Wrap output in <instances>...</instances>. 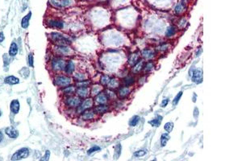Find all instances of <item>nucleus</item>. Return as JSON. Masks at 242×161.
Here are the masks:
<instances>
[{"label":"nucleus","instance_id":"nucleus-1","mask_svg":"<svg viewBox=\"0 0 242 161\" xmlns=\"http://www.w3.org/2000/svg\"><path fill=\"white\" fill-rule=\"evenodd\" d=\"M51 39H53V41L57 42L60 45H67L70 44L71 43L70 39H68L67 37H65V36L60 32H53L50 35Z\"/></svg>","mask_w":242,"mask_h":161},{"label":"nucleus","instance_id":"nucleus-2","mask_svg":"<svg viewBox=\"0 0 242 161\" xmlns=\"http://www.w3.org/2000/svg\"><path fill=\"white\" fill-rule=\"evenodd\" d=\"M54 82L57 86L60 87H67L72 83V79L67 76H58L55 78Z\"/></svg>","mask_w":242,"mask_h":161},{"label":"nucleus","instance_id":"nucleus-3","mask_svg":"<svg viewBox=\"0 0 242 161\" xmlns=\"http://www.w3.org/2000/svg\"><path fill=\"white\" fill-rule=\"evenodd\" d=\"M29 155V150L27 147H23L16 151L13 155H12L11 159V160H19L22 159L27 158Z\"/></svg>","mask_w":242,"mask_h":161},{"label":"nucleus","instance_id":"nucleus-4","mask_svg":"<svg viewBox=\"0 0 242 161\" xmlns=\"http://www.w3.org/2000/svg\"><path fill=\"white\" fill-rule=\"evenodd\" d=\"M65 66V61L62 58H54L52 61V68L55 72H60L64 70Z\"/></svg>","mask_w":242,"mask_h":161},{"label":"nucleus","instance_id":"nucleus-5","mask_svg":"<svg viewBox=\"0 0 242 161\" xmlns=\"http://www.w3.org/2000/svg\"><path fill=\"white\" fill-rule=\"evenodd\" d=\"M94 105V101L92 98H86L83 102L81 103L78 106H77V113H82L84 110L90 109Z\"/></svg>","mask_w":242,"mask_h":161},{"label":"nucleus","instance_id":"nucleus-6","mask_svg":"<svg viewBox=\"0 0 242 161\" xmlns=\"http://www.w3.org/2000/svg\"><path fill=\"white\" fill-rule=\"evenodd\" d=\"M81 103H82L81 98L79 97H74V96L68 97L67 99L65 100V104L70 108L77 107L81 104Z\"/></svg>","mask_w":242,"mask_h":161},{"label":"nucleus","instance_id":"nucleus-7","mask_svg":"<svg viewBox=\"0 0 242 161\" xmlns=\"http://www.w3.org/2000/svg\"><path fill=\"white\" fill-rule=\"evenodd\" d=\"M50 3L55 8H62L70 5V0H50Z\"/></svg>","mask_w":242,"mask_h":161},{"label":"nucleus","instance_id":"nucleus-8","mask_svg":"<svg viewBox=\"0 0 242 161\" xmlns=\"http://www.w3.org/2000/svg\"><path fill=\"white\" fill-rule=\"evenodd\" d=\"M95 102L98 105H106L108 102V98L106 96V93L101 92L95 97Z\"/></svg>","mask_w":242,"mask_h":161},{"label":"nucleus","instance_id":"nucleus-9","mask_svg":"<svg viewBox=\"0 0 242 161\" xmlns=\"http://www.w3.org/2000/svg\"><path fill=\"white\" fill-rule=\"evenodd\" d=\"M76 93L80 98H87L90 93V90L87 87H78L76 90Z\"/></svg>","mask_w":242,"mask_h":161},{"label":"nucleus","instance_id":"nucleus-10","mask_svg":"<svg viewBox=\"0 0 242 161\" xmlns=\"http://www.w3.org/2000/svg\"><path fill=\"white\" fill-rule=\"evenodd\" d=\"M81 118L83 120H92L96 117V114L94 110H86L83 112L81 113Z\"/></svg>","mask_w":242,"mask_h":161},{"label":"nucleus","instance_id":"nucleus-11","mask_svg":"<svg viewBox=\"0 0 242 161\" xmlns=\"http://www.w3.org/2000/svg\"><path fill=\"white\" fill-rule=\"evenodd\" d=\"M192 77V81L196 82V83H199L203 80V71L198 68L193 72V74L191 75Z\"/></svg>","mask_w":242,"mask_h":161},{"label":"nucleus","instance_id":"nucleus-12","mask_svg":"<svg viewBox=\"0 0 242 161\" xmlns=\"http://www.w3.org/2000/svg\"><path fill=\"white\" fill-rule=\"evenodd\" d=\"M5 133L7 136L11 139H16L19 136V131L15 128L12 127H8L5 129Z\"/></svg>","mask_w":242,"mask_h":161},{"label":"nucleus","instance_id":"nucleus-13","mask_svg":"<svg viewBox=\"0 0 242 161\" xmlns=\"http://www.w3.org/2000/svg\"><path fill=\"white\" fill-rule=\"evenodd\" d=\"M10 109H11V113L16 115L19 112V110H20V104H19V102L18 100H12L11 104H10Z\"/></svg>","mask_w":242,"mask_h":161},{"label":"nucleus","instance_id":"nucleus-14","mask_svg":"<svg viewBox=\"0 0 242 161\" xmlns=\"http://www.w3.org/2000/svg\"><path fill=\"white\" fill-rule=\"evenodd\" d=\"M4 83L10 85V86H14V85L19 83V79L15 76H8L7 77H5Z\"/></svg>","mask_w":242,"mask_h":161},{"label":"nucleus","instance_id":"nucleus-15","mask_svg":"<svg viewBox=\"0 0 242 161\" xmlns=\"http://www.w3.org/2000/svg\"><path fill=\"white\" fill-rule=\"evenodd\" d=\"M48 25L52 27H56L59 29H61L64 27V23L61 20H49L48 21Z\"/></svg>","mask_w":242,"mask_h":161},{"label":"nucleus","instance_id":"nucleus-16","mask_svg":"<svg viewBox=\"0 0 242 161\" xmlns=\"http://www.w3.org/2000/svg\"><path fill=\"white\" fill-rule=\"evenodd\" d=\"M131 93V90L129 87L128 86H123V87H121L119 88L118 91V95L119 98H127Z\"/></svg>","mask_w":242,"mask_h":161},{"label":"nucleus","instance_id":"nucleus-17","mask_svg":"<svg viewBox=\"0 0 242 161\" xmlns=\"http://www.w3.org/2000/svg\"><path fill=\"white\" fill-rule=\"evenodd\" d=\"M57 53L60 54V55H68V54L70 53V49L67 45H58L57 47Z\"/></svg>","mask_w":242,"mask_h":161},{"label":"nucleus","instance_id":"nucleus-18","mask_svg":"<svg viewBox=\"0 0 242 161\" xmlns=\"http://www.w3.org/2000/svg\"><path fill=\"white\" fill-rule=\"evenodd\" d=\"M141 55L146 60H152L155 57V52L150 50V49H145L144 51L141 52Z\"/></svg>","mask_w":242,"mask_h":161},{"label":"nucleus","instance_id":"nucleus-19","mask_svg":"<svg viewBox=\"0 0 242 161\" xmlns=\"http://www.w3.org/2000/svg\"><path fill=\"white\" fill-rule=\"evenodd\" d=\"M31 11H29L28 14L25 15V16H24V17L22 19L21 26L23 28L26 29V28L28 27L29 23H30V20H31Z\"/></svg>","mask_w":242,"mask_h":161},{"label":"nucleus","instance_id":"nucleus-20","mask_svg":"<svg viewBox=\"0 0 242 161\" xmlns=\"http://www.w3.org/2000/svg\"><path fill=\"white\" fill-rule=\"evenodd\" d=\"M143 67H144V61H139L137 63L132 66V72L133 73H135V74H137V73H140V72L142 71Z\"/></svg>","mask_w":242,"mask_h":161},{"label":"nucleus","instance_id":"nucleus-21","mask_svg":"<svg viewBox=\"0 0 242 161\" xmlns=\"http://www.w3.org/2000/svg\"><path fill=\"white\" fill-rule=\"evenodd\" d=\"M74 69H75V65L72 61H69L67 63L65 64V68H64V71H65V73H67V74H71V73L74 71Z\"/></svg>","mask_w":242,"mask_h":161},{"label":"nucleus","instance_id":"nucleus-22","mask_svg":"<svg viewBox=\"0 0 242 161\" xmlns=\"http://www.w3.org/2000/svg\"><path fill=\"white\" fill-rule=\"evenodd\" d=\"M108 106L106 105H99L98 106L94 108V112L95 114H98V115H103L106 112L108 111Z\"/></svg>","mask_w":242,"mask_h":161},{"label":"nucleus","instance_id":"nucleus-23","mask_svg":"<svg viewBox=\"0 0 242 161\" xmlns=\"http://www.w3.org/2000/svg\"><path fill=\"white\" fill-rule=\"evenodd\" d=\"M18 53V45L15 42H12L11 44V46H10L9 49V55L10 56H15Z\"/></svg>","mask_w":242,"mask_h":161},{"label":"nucleus","instance_id":"nucleus-24","mask_svg":"<svg viewBox=\"0 0 242 161\" xmlns=\"http://www.w3.org/2000/svg\"><path fill=\"white\" fill-rule=\"evenodd\" d=\"M162 119H163L162 116H161V115H157L155 118L150 120L149 122V123L151 126H152V127H158V126H160V124H161Z\"/></svg>","mask_w":242,"mask_h":161},{"label":"nucleus","instance_id":"nucleus-25","mask_svg":"<svg viewBox=\"0 0 242 161\" xmlns=\"http://www.w3.org/2000/svg\"><path fill=\"white\" fill-rule=\"evenodd\" d=\"M102 90H103V87L101 86H99V85H94L91 87V89H90V93H91V95L96 96L99 93H101Z\"/></svg>","mask_w":242,"mask_h":161},{"label":"nucleus","instance_id":"nucleus-26","mask_svg":"<svg viewBox=\"0 0 242 161\" xmlns=\"http://www.w3.org/2000/svg\"><path fill=\"white\" fill-rule=\"evenodd\" d=\"M138 60H139L138 54L137 53H132L130 56H129V58H128V64H129V65H131L132 67L134 65H136V64L137 63Z\"/></svg>","mask_w":242,"mask_h":161},{"label":"nucleus","instance_id":"nucleus-27","mask_svg":"<svg viewBox=\"0 0 242 161\" xmlns=\"http://www.w3.org/2000/svg\"><path fill=\"white\" fill-rule=\"evenodd\" d=\"M119 86V81L117 78H111V80L109 81V83L107 84V86L111 90L116 89L118 86Z\"/></svg>","mask_w":242,"mask_h":161},{"label":"nucleus","instance_id":"nucleus-28","mask_svg":"<svg viewBox=\"0 0 242 161\" xmlns=\"http://www.w3.org/2000/svg\"><path fill=\"white\" fill-rule=\"evenodd\" d=\"M170 139V136L169 135L168 133H164V134H162L161 136V146L162 147H165L166 145L167 142L168 140Z\"/></svg>","mask_w":242,"mask_h":161},{"label":"nucleus","instance_id":"nucleus-29","mask_svg":"<svg viewBox=\"0 0 242 161\" xmlns=\"http://www.w3.org/2000/svg\"><path fill=\"white\" fill-rule=\"evenodd\" d=\"M121 151H122V147H121V144H119L115 147V152H114V159H118L121 155Z\"/></svg>","mask_w":242,"mask_h":161},{"label":"nucleus","instance_id":"nucleus-30","mask_svg":"<svg viewBox=\"0 0 242 161\" xmlns=\"http://www.w3.org/2000/svg\"><path fill=\"white\" fill-rule=\"evenodd\" d=\"M74 92H76V88L73 86H69L67 87H65V89H64V93L67 94V95H71Z\"/></svg>","mask_w":242,"mask_h":161},{"label":"nucleus","instance_id":"nucleus-31","mask_svg":"<svg viewBox=\"0 0 242 161\" xmlns=\"http://www.w3.org/2000/svg\"><path fill=\"white\" fill-rule=\"evenodd\" d=\"M176 32V28L174 27V26H169L166 30V32H165V36L166 37H171L173 36Z\"/></svg>","mask_w":242,"mask_h":161},{"label":"nucleus","instance_id":"nucleus-32","mask_svg":"<svg viewBox=\"0 0 242 161\" xmlns=\"http://www.w3.org/2000/svg\"><path fill=\"white\" fill-rule=\"evenodd\" d=\"M139 121H140V117L138 115H135L129 121V125H130L131 127H135V126H136L138 124Z\"/></svg>","mask_w":242,"mask_h":161},{"label":"nucleus","instance_id":"nucleus-33","mask_svg":"<svg viewBox=\"0 0 242 161\" xmlns=\"http://www.w3.org/2000/svg\"><path fill=\"white\" fill-rule=\"evenodd\" d=\"M164 129L167 133L171 132L174 129V122H168L164 125Z\"/></svg>","mask_w":242,"mask_h":161},{"label":"nucleus","instance_id":"nucleus-34","mask_svg":"<svg viewBox=\"0 0 242 161\" xmlns=\"http://www.w3.org/2000/svg\"><path fill=\"white\" fill-rule=\"evenodd\" d=\"M111 80L110 77L106 75H103L101 77V79H100V83H101L102 86H107V84L109 83V81Z\"/></svg>","mask_w":242,"mask_h":161},{"label":"nucleus","instance_id":"nucleus-35","mask_svg":"<svg viewBox=\"0 0 242 161\" xmlns=\"http://www.w3.org/2000/svg\"><path fill=\"white\" fill-rule=\"evenodd\" d=\"M74 77L75 80H78V81H82V80H86V75H85L84 73H77L75 74Z\"/></svg>","mask_w":242,"mask_h":161},{"label":"nucleus","instance_id":"nucleus-36","mask_svg":"<svg viewBox=\"0 0 242 161\" xmlns=\"http://www.w3.org/2000/svg\"><path fill=\"white\" fill-rule=\"evenodd\" d=\"M184 8H185V7H184L183 3H178V4L175 7V12H176L177 14H181V13L183 11Z\"/></svg>","mask_w":242,"mask_h":161},{"label":"nucleus","instance_id":"nucleus-37","mask_svg":"<svg viewBox=\"0 0 242 161\" xmlns=\"http://www.w3.org/2000/svg\"><path fill=\"white\" fill-rule=\"evenodd\" d=\"M135 82V80L132 77H127L124 79V83L127 85V86H132L133 85Z\"/></svg>","mask_w":242,"mask_h":161},{"label":"nucleus","instance_id":"nucleus-38","mask_svg":"<svg viewBox=\"0 0 242 161\" xmlns=\"http://www.w3.org/2000/svg\"><path fill=\"white\" fill-rule=\"evenodd\" d=\"M100 150H101V148H100L99 146H94V147H92L91 148H90L89 150L87 151V154H88V155H91V154H93L94 152L99 151Z\"/></svg>","mask_w":242,"mask_h":161},{"label":"nucleus","instance_id":"nucleus-39","mask_svg":"<svg viewBox=\"0 0 242 161\" xmlns=\"http://www.w3.org/2000/svg\"><path fill=\"white\" fill-rule=\"evenodd\" d=\"M147 153V151L145 150H139V151L134 152V156L135 157H142V156H145Z\"/></svg>","mask_w":242,"mask_h":161},{"label":"nucleus","instance_id":"nucleus-40","mask_svg":"<svg viewBox=\"0 0 242 161\" xmlns=\"http://www.w3.org/2000/svg\"><path fill=\"white\" fill-rule=\"evenodd\" d=\"M182 92L181 91V92H179V93L177 94L176 97H175L174 100H173V106H176L177 104L178 103L179 100H180L182 98Z\"/></svg>","mask_w":242,"mask_h":161},{"label":"nucleus","instance_id":"nucleus-41","mask_svg":"<svg viewBox=\"0 0 242 161\" xmlns=\"http://www.w3.org/2000/svg\"><path fill=\"white\" fill-rule=\"evenodd\" d=\"M106 94L107 98H110V99H116V94L112 90H106Z\"/></svg>","mask_w":242,"mask_h":161},{"label":"nucleus","instance_id":"nucleus-42","mask_svg":"<svg viewBox=\"0 0 242 161\" xmlns=\"http://www.w3.org/2000/svg\"><path fill=\"white\" fill-rule=\"evenodd\" d=\"M152 67H153V63L152 62H148L145 65V67H143V68H144V71L145 72H149V71L152 69Z\"/></svg>","mask_w":242,"mask_h":161},{"label":"nucleus","instance_id":"nucleus-43","mask_svg":"<svg viewBox=\"0 0 242 161\" xmlns=\"http://www.w3.org/2000/svg\"><path fill=\"white\" fill-rule=\"evenodd\" d=\"M90 81H86V80H82V81H80L78 83H77V87H87V86L90 85Z\"/></svg>","mask_w":242,"mask_h":161},{"label":"nucleus","instance_id":"nucleus-44","mask_svg":"<svg viewBox=\"0 0 242 161\" xmlns=\"http://www.w3.org/2000/svg\"><path fill=\"white\" fill-rule=\"evenodd\" d=\"M168 47H169V44H162V45H161V46L158 47L157 49H158V50L161 52H165V51H166V49H168Z\"/></svg>","mask_w":242,"mask_h":161},{"label":"nucleus","instance_id":"nucleus-45","mask_svg":"<svg viewBox=\"0 0 242 161\" xmlns=\"http://www.w3.org/2000/svg\"><path fill=\"white\" fill-rule=\"evenodd\" d=\"M49 157H50V151H46L45 154H44V156L43 158H41V160L47 161V160H48V159H49Z\"/></svg>","mask_w":242,"mask_h":161},{"label":"nucleus","instance_id":"nucleus-46","mask_svg":"<svg viewBox=\"0 0 242 161\" xmlns=\"http://www.w3.org/2000/svg\"><path fill=\"white\" fill-rule=\"evenodd\" d=\"M28 65L30 67L33 66V55L31 53H30L28 55Z\"/></svg>","mask_w":242,"mask_h":161},{"label":"nucleus","instance_id":"nucleus-47","mask_svg":"<svg viewBox=\"0 0 242 161\" xmlns=\"http://www.w3.org/2000/svg\"><path fill=\"white\" fill-rule=\"evenodd\" d=\"M169 98H166V99H164V100H163V101H162V104H161V106H162V107H165V106H167V104L169 103Z\"/></svg>","mask_w":242,"mask_h":161},{"label":"nucleus","instance_id":"nucleus-48","mask_svg":"<svg viewBox=\"0 0 242 161\" xmlns=\"http://www.w3.org/2000/svg\"><path fill=\"white\" fill-rule=\"evenodd\" d=\"M4 39H5L4 34H3V32H0V43H2V42L4 41Z\"/></svg>","mask_w":242,"mask_h":161},{"label":"nucleus","instance_id":"nucleus-49","mask_svg":"<svg viewBox=\"0 0 242 161\" xmlns=\"http://www.w3.org/2000/svg\"><path fill=\"white\" fill-rule=\"evenodd\" d=\"M198 108L195 107V110H194V115L195 116V118H197V117H198Z\"/></svg>","mask_w":242,"mask_h":161},{"label":"nucleus","instance_id":"nucleus-50","mask_svg":"<svg viewBox=\"0 0 242 161\" xmlns=\"http://www.w3.org/2000/svg\"><path fill=\"white\" fill-rule=\"evenodd\" d=\"M3 140V134H2V132L0 131V143Z\"/></svg>","mask_w":242,"mask_h":161},{"label":"nucleus","instance_id":"nucleus-51","mask_svg":"<svg viewBox=\"0 0 242 161\" xmlns=\"http://www.w3.org/2000/svg\"><path fill=\"white\" fill-rule=\"evenodd\" d=\"M1 115H2V112H1V110H0V116H1Z\"/></svg>","mask_w":242,"mask_h":161}]
</instances>
